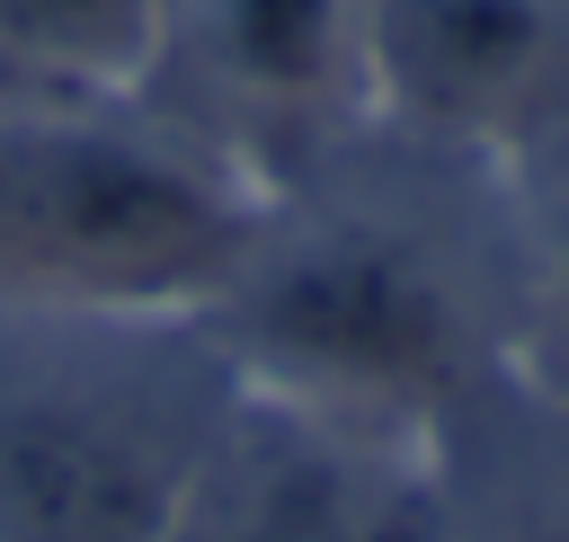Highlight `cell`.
I'll use <instances>...</instances> for the list:
<instances>
[{"label": "cell", "mask_w": 569, "mask_h": 542, "mask_svg": "<svg viewBox=\"0 0 569 542\" xmlns=\"http://www.w3.org/2000/svg\"><path fill=\"white\" fill-rule=\"evenodd\" d=\"M204 320L249 391L445 462L453 418L516 391L498 169L365 124L267 195Z\"/></svg>", "instance_id": "cell-1"}, {"label": "cell", "mask_w": 569, "mask_h": 542, "mask_svg": "<svg viewBox=\"0 0 569 542\" xmlns=\"http://www.w3.org/2000/svg\"><path fill=\"white\" fill-rule=\"evenodd\" d=\"M258 213L151 98L0 71V311H204Z\"/></svg>", "instance_id": "cell-2"}, {"label": "cell", "mask_w": 569, "mask_h": 542, "mask_svg": "<svg viewBox=\"0 0 569 542\" xmlns=\"http://www.w3.org/2000/svg\"><path fill=\"white\" fill-rule=\"evenodd\" d=\"M240 391L204 311H0V542H160Z\"/></svg>", "instance_id": "cell-3"}, {"label": "cell", "mask_w": 569, "mask_h": 542, "mask_svg": "<svg viewBox=\"0 0 569 542\" xmlns=\"http://www.w3.org/2000/svg\"><path fill=\"white\" fill-rule=\"evenodd\" d=\"M142 98L249 195H276L373 124L365 0H160Z\"/></svg>", "instance_id": "cell-4"}, {"label": "cell", "mask_w": 569, "mask_h": 542, "mask_svg": "<svg viewBox=\"0 0 569 542\" xmlns=\"http://www.w3.org/2000/svg\"><path fill=\"white\" fill-rule=\"evenodd\" d=\"M373 124L453 160L569 133V0H365Z\"/></svg>", "instance_id": "cell-5"}, {"label": "cell", "mask_w": 569, "mask_h": 542, "mask_svg": "<svg viewBox=\"0 0 569 542\" xmlns=\"http://www.w3.org/2000/svg\"><path fill=\"white\" fill-rule=\"evenodd\" d=\"M160 542H445L436 453L240 391Z\"/></svg>", "instance_id": "cell-6"}, {"label": "cell", "mask_w": 569, "mask_h": 542, "mask_svg": "<svg viewBox=\"0 0 569 542\" xmlns=\"http://www.w3.org/2000/svg\"><path fill=\"white\" fill-rule=\"evenodd\" d=\"M507 293H516V391L569 435V133L498 169Z\"/></svg>", "instance_id": "cell-7"}, {"label": "cell", "mask_w": 569, "mask_h": 542, "mask_svg": "<svg viewBox=\"0 0 569 542\" xmlns=\"http://www.w3.org/2000/svg\"><path fill=\"white\" fill-rule=\"evenodd\" d=\"M151 27H160V0H0V71L142 98Z\"/></svg>", "instance_id": "cell-8"}, {"label": "cell", "mask_w": 569, "mask_h": 542, "mask_svg": "<svg viewBox=\"0 0 569 542\" xmlns=\"http://www.w3.org/2000/svg\"><path fill=\"white\" fill-rule=\"evenodd\" d=\"M525 542H560V533H525Z\"/></svg>", "instance_id": "cell-9"}]
</instances>
